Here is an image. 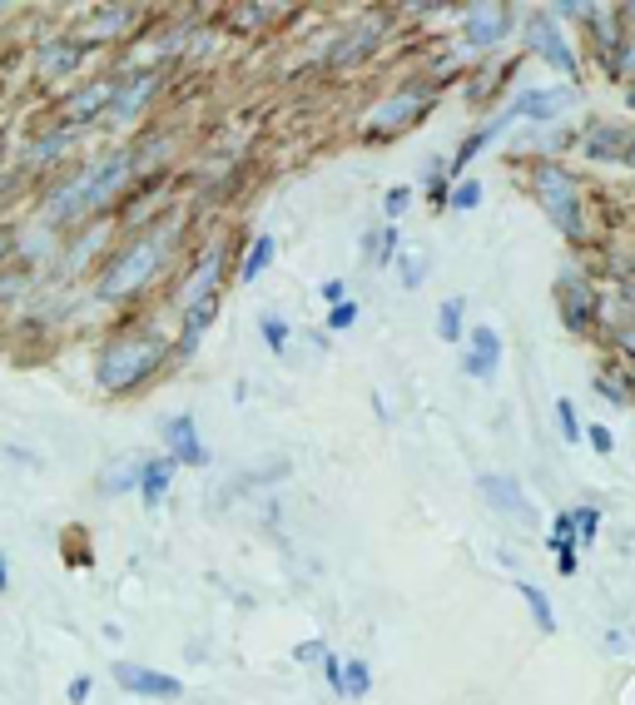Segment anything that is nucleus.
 I'll return each instance as SVG.
<instances>
[{"label":"nucleus","mask_w":635,"mask_h":705,"mask_svg":"<svg viewBox=\"0 0 635 705\" xmlns=\"http://www.w3.org/2000/svg\"><path fill=\"white\" fill-rule=\"evenodd\" d=\"M129 169H134V154H105L100 164H90V169H80L75 179H65V184H55L50 194H45V219H60V224H70V219H80V214H95L100 204H110L120 189H125Z\"/></svg>","instance_id":"1"},{"label":"nucleus","mask_w":635,"mask_h":705,"mask_svg":"<svg viewBox=\"0 0 635 705\" xmlns=\"http://www.w3.org/2000/svg\"><path fill=\"white\" fill-rule=\"evenodd\" d=\"M159 363H164V338H154V333H120V338H110V343L100 348V358H95V383H100L105 393H129V388H139Z\"/></svg>","instance_id":"2"},{"label":"nucleus","mask_w":635,"mask_h":705,"mask_svg":"<svg viewBox=\"0 0 635 705\" xmlns=\"http://www.w3.org/2000/svg\"><path fill=\"white\" fill-rule=\"evenodd\" d=\"M159 259H164V234H144V239H134L125 254H115V259H110V269L100 274V283H95V298H100V303H115V298L139 293L144 283L154 279Z\"/></svg>","instance_id":"3"},{"label":"nucleus","mask_w":635,"mask_h":705,"mask_svg":"<svg viewBox=\"0 0 635 705\" xmlns=\"http://www.w3.org/2000/svg\"><path fill=\"white\" fill-rule=\"evenodd\" d=\"M536 194H541L546 214L576 239V234H581V209H576V184H571V174L541 164V169H536Z\"/></svg>","instance_id":"4"},{"label":"nucleus","mask_w":635,"mask_h":705,"mask_svg":"<svg viewBox=\"0 0 635 705\" xmlns=\"http://www.w3.org/2000/svg\"><path fill=\"white\" fill-rule=\"evenodd\" d=\"M477 487H482V497H487V502H492L497 512H507V517H516L521 527H536V522H541V517H536V507L526 502V492H521V482H511V477H497V472H487V477H482Z\"/></svg>","instance_id":"5"},{"label":"nucleus","mask_w":635,"mask_h":705,"mask_svg":"<svg viewBox=\"0 0 635 705\" xmlns=\"http://www.w3.org/2000/svg\"><path fill=\"white\" fill-rule=\"evenodd\" d=\"M115 681L134 691V696H159V701H174L184 686L164 671H149V666H134V661H115Z\"/></svg>","instance_id":"6"},{"label":"nucleus","mask_w":635,"mask_h":705,"mask_svg":"<svg viewBox=\"0 0 635 705\" xmlns=\"http://www.w3.org/2000/svg\"><path fill=\"white\" fill-rule=\"evenodd\" d=\"M159 432H164V442H169V457H174V462H184V467H204V462H209V452H204V442H199V432H194V418H189V413L169 418Z\"/></svg>","instance_id":"7"},{"label":"nucleus","mask_w":635,"mask_h":705,"mask_svg":"<svg viewBox=\"0 0 635 705\" xmlns=\"http://www.w3.org/2000/svg\"><path fill=\"white\" fill-rule=\"evenodd\" d=\"M526 40H531V50H541V55H546V60H551L561 75H576V55H571L566 35H561L551 20H541V15H536V20L526 25Z\"/></svg>","instance_id":"8"},{"label":"nucleus","mask_w":635,"mask_h":705,"mask_svg":"<svg viewBox=\"0 0 635 705\" xmlns=\"http://www.w3.org/2000/svg\"><path fill=\"white\" fill-rule=\"evenodd\" d=\"M467 373L477 378V383H492L497 373H502V338H497V328H477L472 333V348H467Z\"/></svg>","instance_id":"9"},{"label":"nucleus","mask_w":635,"mask_h":705,"mask_svg":"<svg viewBox=\"0 0 635 705\" xmlns=\"http://www.w3.org/2000/svg\"><path fill=\"white\" fill-rule=\"evenodd\" d=\"M214 283H219V249H209V254L199 259V269L184 279V288H179V308H199V303H209V298H214Z\"/></svg>","instance_id":"10"},{"label":"nucleus","mask_w":635,"mask_h":705,"mask_svg":"<svg viewBox=\"0 0 635 705\" xmlns=\"http://www.w3.org/2000/svg\"><path fill=\"white\" fill-rule=\"evenodd\" d=\"M511 30V15L502 5H477L472 15H467V40L482 50V45H492V40H502Z\"/></svg>","instance_id":"11"},{"label":"nucleus","mask_w":635,"mask_h":705,"mask_svg":"<svg viewBox=\"0 0 635 705\" xmlns=\"http://www.w3.org/2000/svg\"><path fill=\"white\" fill-rule=\"evenodd\" d=\"M115 95H120L115 80H90L80 95H70V120H95V115H105V110L115 105Z\"/></svg>","instance_id":"12"},{"label":"nucleus","mask_w":635,"mask_h":705,"mask_svg":"<svg viewBox=\"0 0 635 705\" xmlns=\"http://www.w3.org/2000/svg\"><path fill=\"white\" fill-rule=\"evenodd\" d=\"M561 110H566V95L556 90H521L511 100V115H526V120H556Z\"/></svg>","instance_id":"13"},{"label":"nucleus","mask_w":635,"mask_h":705,"mask_svg":"<svg viewBox=\"0 0 635 705\" xmlns=\"http://www.w3.org/2000/svg\"><path fill=\"white\" fill-rule=\"evenodd\" d=\"M174 457H154V462H144V472H139V497L149 502V507H159L164 502V492H169V477H174Z\"/></svg>","instance_id":"14"},{"label":"nucleus","mask_w":635,"mask_h":705,"mask_svg":"<svg viewBox=\"0 0 635 705\" xmlns=\"http://www.w3.org/2000/svg\"><path fill=\"white\" fill-rule=\"evenodd\" d=\"M80 55H85V50H80L75 40H55V45H45V50L35 55V65H40L45 75H65V70L80 65Z\"/></svg>","instance_id":"15"},{"label":"nucleus","mask_w":635,"mask_h":705,"mask_svg":"<svg viewBox=\"0 0 635 705\" xmlns=\"http://www.w3.org/2000/svg\"><path fill=\"white\" fill-rule=\"evenodd\" d=\"M516 596L531 606V621H536V631H556V611H551V601H546V591L541 586H531V581H516Z\"/></svg>","instance_id":"16"},{"label":"nucleus","mask_w":635,"mask_h":705,"mask_svg":"<svg viewBox=\"0 0 635 705\" xmlns=\"http://www.w3.org/2000/svg\"><path fill=\"white\" fill-rule=\"evenodd\" d=\"M154 85H159V75H139L129 90H120V95H115L110 115H115V120H129L134 110H144V100H149V90H154Z\"/></svg>","instance_id":"17"},{"label":"nucleus","mask_w":635,"mask_h":705,"mask_svg":"<svg viewBox=\"0 0 635 705\" xmlns=\"http://www.w3.org/2000/svg\"><path fill=\"white\" fill-rule=\"evenodd\" d=\"M561 298H566V303H561V313H566V323H571V328L581 333V328H586V303H591V293H586V283H581V279H561Z\"/></svg>","instance_id":"18"},{"label":"nucleus","mask_w":635,"mask_h":705,"mask_svg":"<svg viewBox=\"0 0 635 705\" xmlns=\"http://www.w3.org/2000/svg\"><path fill=\"white\" fill-rule=\"evenodd\" d=\"M273 254H278V244H273V234H258L254 249H249V259H244V269H239V283H254L268 264H273Z\"/></svg>","instance_id":"19"},{"label":"nucleus","mask_w":635,"mask_h":705,"mask_svg":"<svg viewBox=\"0 0 635 705\" xmlns=\"http://www.w3.org/2000/svg\"><path fill=\"white\" fill-rule=\"evenodd\" d=\"M462 318H467V298H447V303L437 308V333H442V343H457V338H462Z\"/></svg>","instance_id":"20"},{"label":"nucleus","mask_w":635,"mask_h":705,"mask_svg":"<svg viewBox=\"0 0 635 705\" xmlns=\"http://www.w3.org/2000/svg\"><path fill=\"white\" fill-rule=\"evenodd\" d=\"M378 35H382V25H368L363 35H358V30H348V35H343V45H338V50H333L328 60H333V65H348L353 55H368V45H373Z\"/></svg>","instance_id":"21"},{"label":"nucleus","mask_w":635,"mask_h":705,"mask_svg":"<svg viewBox=\"0 0 635 705\" xmlns=\"http://www.w3.org/2000/svg\"><path fill=\"white\" fill-rule=\"evenodd\" d=\"M368 686H373V671H368V661H343V696L348 701H363L368 696Z\"/></svg>","instance_id":"22"},{"label":"nucleus","mask_w":635,"mask_h":705,"mask_svg":"<svg viewBox=\"0 0 635 705\" xmlns=\"http://www.w3.org/2000/svg\"><path fill=\"white\" fill-rule=\"evenodd\" d=\"M139 472H144V457H120V467L105 472V492H125V487H139Z\"/></svg>","instance_id":"23"},{"label":"nucleus","mask_w":635,"mask_h":705,"mask_svg":"<svg viewBox=\"0 0 635 705\" xmlns=\"http://www.w3.org/2000/svg\"><path fill=\"white\" fill-rule=\"evenodd\" d=\"M571 522H576V547H591L601 532V507H576Z\"/></svg>","instance_id":"24"},{"label":"nucleus","mask_w":635,"mask_h":705,"mask_svg":"<svg viewBox=\"0 0 635 705\" xmlns=\"http://www.w3.org/2000/svg\"><path fill=\"white\" fill-rule=\"evenodd\" d=\"M551 552L556 557L576 552V522H571V512H556V522H551Z\"/></svg>","instance_id":"25"},{"label":"nucleus","mask_w":635,"mask_h":705,"mask_svg":"<svg viewBox=\"0 0 635 705\" xmlns=\"http://www.w3.org/2000/svg\"><path fill=\"white\" fill-rule=\"evenodd\" d=\"M502 125H507V120H492L487 130H477L472 140H467V144H462V149H457V159H452V169H467V164H472V154H482V149H487V140H492V135H497Z\"/></svg>","instance_id":"26"},{"label":"nucleus","mask_w":635,"mask_h":705,"mask_svg":"<svg viewBox=\"0 0 635 705\" xmlns=\"http://www.w3.org/2000/svg\"><path fill=\"white\" fill-rule=\"evenodd\" d=\"M556 423H561V437H566V442L586 437V432H581V418H576V403H571V398H556Z\"/></svg>","instance_id":"27"},{"label":"nucleus","mask_w":635,"mask_h":705,"mask_svg":"<svg viewBox=\"0 0 635 705\" xmlns=\"http://www.w3.org/2000/svg\"><path fill=\"white\" fill-rule=\"evenodd\" d=\"M258 328H263V338H268V348H273V353H283V348H288V323H283L278 313H263V318H258Z\"/></svg>","instance_id":"28"},{"label":"nucleus","mask_w":635,"mask_h":705,"mask_svg":"<svg viewBox=\"0 0 635 705\" xmlns=\"http://www.w3.org/2000/svg\"><path fill=\"white\" fill-rule=\"evenodd\" d=\"M477 204H482V184L462 179V184L452 189V209H477Z\"/></svg>","instance_id":"29"},{"label":"nucleus","mask_w":635,"mask_h":705,"mask_svg":"<svg viewBox=\"0 0 635 705\" xmlns=\"http://www.w3.org/2000/svg\"><path fill=\"white\" fill-rule=\"evenodd\" d=\"M353 323H358V303H348V298H343V303L328 313V328H333V333H343V328H353Z\"/></svg>","instance_id":"30"},{"label":"nucleus","mask_w":635,"mask_h":705,"mask_svg":"<svg viewBox=\"0 0 635 705\" xmlns=\"http://www.w3.org/2000/svg\"><path fill=\"white\" fill-rule=\"evenodd\" d=\"M407 204H412V189H402V184H397V189H387V194H382V209H387V219H397V214H402V209H407Z\"/></svg>","instance_id":"31"},{"label":"nucleus","mask_w":635,"mask_h":705,"mask_svg":"<svg viewBox=\"0 0 635 705\" xmlns=\"http://www.w3.org/2000/svg\"><path fill=\"white\" fill-rule=\"evenodd\" d=\"M129 15H134V10H100V15H95V30H105V35H115V30H125L120 20H129Z\"/></svg>","instance_id":"32"},{"label":"nucleus","mask_w":635,"mask_h":705,"mask_svg":"<svg viewBox=\"0 0 635 705\" xmlns=\"http://www.w3.org/2000/svg\"><path fill=\"white\" fill-rule=\"evenodd\" d=\"M586 442H591L596 452H616V437H611V427H601V423L586 427Z\"/></svg>","instance_id":"33"},{"label":"nucleus","mask_w":635,"mask_h":705,"mask_svg":"<svg viewBox=\"0 0 635 705\" xmlns=\"http://www.w3.org/2000/svg\"><path fill=\"white\" fill-rule=\"evenodd\" d=\"M422 279H427V254H412V259H407V269H402V283H407V288H417Z\"/></svg>","instance_id":"34"},{"label":"nucleus","mask_w":635,"mask_h":705,"mask_svg":"<svg viewBox=\"0 0 635 705\" xmlns=\"http://www.w3.org/2000/svg\"><path fill=\"white\" fill-rule=\"evenodd\" d=\"M298 661H303V666H313V661L323 666V661H328V646H323V641H303V646H298Z\"/></svg>","instance_id":"35"},{"label":"nucleus","mask_w":635,"mask_h":705,"mask_svg":"<svg viewBox=\"0 0 635 705\" xmlns=\"http://www.w3.org/2000/svg\"><path fill=\"white\" fill-rule=\"evenodd\" d=\"M323 671H328V686L343 696V661H338V656H328V661H323Z\"/></svg>","instance_id":"36"},{"label":"nucleus","mask_w":635,"mask_h":705,"mask_svg":"<svg viewBox=\"0 0 635 705\" xmlns=\"http://www.w3.org/2000/svg\"><path fill=\"white\" fill-rule=\"evenodd\" d=\"M323 298L338 308V303H343V279H328V283H323Z\"/></svg>","instance_id":"37"},{"label":"nucleus","mask_w":635,"mask_h":705,"mask_svg":"<svg viewBox=\"0 0 635 705\" xmlns=\"http://www.w3.org/2000/svg\"><path fill=\"white\" fill-rule=\"evenodd\" d=\"M85 696H90V676H75L70 681V701H85Z\"/></svg>","instance_id":"38"},{"label":"nucleus","mask_w":635,"mask_h":705,"mask_svg":"<svg viewBox=\"0 0 635 705\" xmlns=\"http://www.w3.org/2000/svg\"><path fill=\"white\" fill-rule=\"evenodd\" d=\"M556 566H561V576H571V571H576V552H566V557H556Z\"/></svg>","instance_id":"39"},{"label":"nucleus","mask_w":635,"mask_h":705,"mask_svg":"<svg viewBox=\"0 0 635 705\" xmlns=\"http://www.w3.org/2000/svg\"><path fill=\"white\" fill-rule=\"evenodd\" d=\"M10 244H15V239H10V234H5V229H0V259H5V254H10Z\"/></svg>","instance_id":"40"},{"label":"nucleus","mask_w":635,"mask_h":705,"mask_svg":"<svg viewBox=\"0 0 635 705\" xmlns=\"http://www.w3.org/2000/svg\"><path fill=\"white\" fill-rule=\"evenodd\" d=\"M10 586V571H5V557H0V591Z\"/></svg>","instance_id":"41"},{"label":"nucleus","mask_w":635,"mask_h":705,"mask_svg":"<svg viewBox=\"0 0 635 705\" xmlns=\"http://www.w3.org/2000/svg\"><path fill=\"white\" fill-rule=\"evenodd\" d=\"M0 194H5V179H0Z\"/></svg>","instance_id":"42"}]
</instances>
